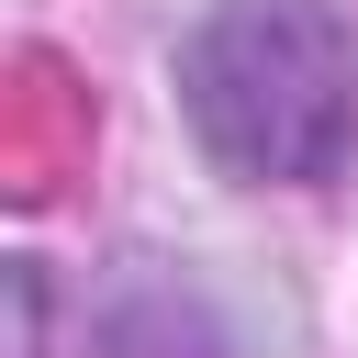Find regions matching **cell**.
I'll list each match as a JSON object with an SVG mask.
<instances>
[{
	"label": "cell",
	"instance_id": "6da1fadb",
	"mask_svg": "<svg viewBox=\"0 0 358 358\" xmlns=\"http://www.w3.org/2000/svg\"><path fill=\"white\" fill-rule=\"evenodd\" d=\"M179 112L246 190H324L358 157V22L336 0H213L179 34Z\"/></svg>",
	"mask_w": 358,
	"mask_h": 358
},
{
	"label": "cell",
	"instance_id": "7a4b0ae2",
	"mask_svg": "<svg viewBox=\"0 0 358 358\" xmlns=\"http://www.w3.org/2000/svg\"><path fill=\"white\" fill-rule=\"evenodd\" d=\"M90 358H235L224 313L201 302V280L134 257L101 302H90Z\"/></svg>",
	"mask_w": 358,
	"mask_h": 358
},
{
	"label": "cell",
	"instance_id": "3957f363",
	"mask_svg": "<svg viewBox=\"0 0 358 358\" xmlns=\"http://www.w3.org/2000/svg\"><path fill=\"white\" fill-rule=\"evenodd\" d=\"M0 358H56V280L34 257H0Z\"/></svg>",
	"mask_w": 358,
	"mask_h": 358
}]
</instances>
